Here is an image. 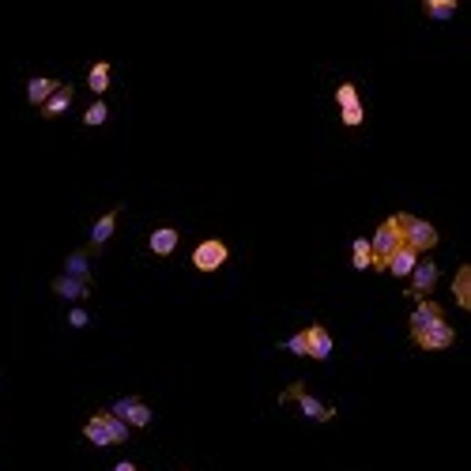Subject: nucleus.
Segmentation results:
<instances>
[{"mask_svg":"<svg viewBox=\"0 0 471 471\" xmlns=\"http://www.w3.org/2000/svg\"><path fill=\"white\" fill-rule=\"evenodd\" d=\"M351 260H355V268L366 271L370 268V238H355V249H351Z\"/></svg>","mask_w":471,"mask_h":471,"instance_id":"21","label":"nucleus"},{"mask_svg":"<svg viewBox=\"0 0 471 471\" xmlns=\"http://www.w3.org/2000/svg\"><path fill=\"white\" fill-rule=\"evenodd\" d=\"M106 117H110V110H106V102H102V98H98V102H95V106H90V110L83 113V125H90V128H98L102 121H106Z\"/></svg>","mask_w":471,"mask_h":471,"instance_id":"22","label":"nucleus"},{"mask_svg":"<svg viewBox=\"0 0 471 471\" xmlns=\"http://www.w3.org/2000/svg\"><path fill=\"white\" fill-rule=\"evenodd\" d=\"M396 222H400L403 245H408V249H415L418 257H423L426 249H434V245H438V230L430 227L426 219H415V215H396Z\"/></svg>","mask_w":471,"mask_h":471,"instance_id":"3","label":"nucleus"},{"mask_svg":"<svg viewBox=\"0 0 471 471\" xmlns=\"http://www.w3.org/2000/svg\"><path fill=\"white\" fill-rule=\"evenodd\" d=\"M87 321H90V317H87L83 309H72V313H68V324H72V328H83Z\"/></svg>","mask_w":471,"mask_h":471,"instance_id":"26","label":"nucleus"},{"mask_svg":"<svg viewBox=\"0 0 471 471\" xmlns=\"http://www.w3.org/2000/svg\"><path fill=\"white\" fill-rule=\"evenodd\" d=\"M87 87L95 90L98 98H102V95H106V90H110V64H106V61H98L95 68H90V76H87Z\"/></svg>","mask_w":471,"mask_h":471,"instance_id":"18","label":"nucleus"},{"mask_svg":"<svg viewBox=\"0 0 471 471\" xmlns=\"http://www.w3.org/2000/svg\"><path fill=\"white\" fill-rule=\"evenodd\" d=\"M336 102H339V110H343V106H355V102H358V90H355V83H339V90H336Z\"/></svg>","mask_w":471,"mask_h":471,"instance_id":"24","label":"nucleus"},{"mask_svg":"<svg viewBox=\"0 0 471 471\" xmlns=\"http://www.w3.org/2000/svg\"><path fill=\"white\" fill-rule=\"evenodd\" d=\"M83 438L90 445H125L128 441V426L117 415L98 411V415H90L87 423H83Z\"/></svg>","mask_w":471,"mask_h":471,"instance_id":"1","label":"nucleus"},{"mask_svg":"<svg viewBox=\"0 0 471 471\" xmlns=\"http://www.w3.org/2000/svg\"><path fill=\"white\" fill-rule=\"evenodd\" d=\"M147 245H151V253H155V257H170V253L177 249V230H174V227H159V230L151 234V242H147Z\"/></svg>","mask_w":471,"mask_h":471,"instance_id":"15","label":"nucleus"},{"mask_svg":"<svg viewBox=\"0 0 471 471\" xmlns=\"http://www.w3.org/2000/svg\"><path fill=\"white\" fill-rule=\"evenodd\" d=\"M53 294L68 298V302H80V298H87V294H90V283L72 279V276H57V279H53Z\"/></svg>","mask_w":471,"mask_h":471,"instance_id":"13","label":"nucleus"},{"mask_svg":"<svg viewBox=\"0 0 471 471\" xmlns=\"http://www.w3.org/2000/svg\"><path fill=\"white\" fill-rule=\"evenodd\" d=\"M366 121V110H362V102H355V106H343V125L347 128H358Z\"/></svg>","mask_w":471,"mask_h":471,"instance_id":"23","label":"nucleus"},{"mask_svg":"<svg viewBox=\"0 0 471 471\" xmlns=\"http://www.w3.org/2000/svg\"><path fill=\"white\" fill-rule=\"evenodd\" d=\"M328 355H332V336H328V328H324V324H309V328H306V358L324 362Z\"/></svg>","mask_w":471,"mask_h":471,"instance_id":"9","label":"nucleus"},{"mask_svg":"<svg viewBox=\"0 0 471 471\" xmlns=\"http://www.w3.org/2000/svg\"><path fill=\"white\" fill-rule=\"evenodd\" d=\"M434 283H438V264L418 257V264L411 271V298H426L430 291H434Z\"/></svg>","mask_w":471,"mask_h":471,"instance_id":"8","label":"nucleus"},{"mask_svg":"<svg viewBox=\"0 0 471 471\" xmlns=\"http://www.w3.org/2000/svg\"><path fill=\"white\" fill-rule=\"evenodd\" d=\"M415 264H418V253H415V249H408V245H400V249L388 257L385 271H392V276H400V279H408L411 271H415Z\"/></svg>","mask_w":471,"mask_h":471,"instance_id":"11","label":"nucleus"},{"mask_svg":"<svg viewBox=\"0 0 471 471\" xmlns=\"http://www.w3.org/2000/svg\"><path fill=\"white\" fill-rule=\"evenodd\" d=\"M452 294H456V302H460L464 309H471V268H467V264L456 271V279H452Z\"/></svg>","mask_w":471,"mask_h":471,"instance_id":"17","label":"nucleus"},{"mask_svg":"<svg viewBox=\"0 0 471 471\" xmlns=\"http://www.w3.org/2000/svg\"><path fill=\"white\" fill-rule=\"evenodd\" d=\"M426 16L430 19H452L456 16V0H426Z\"/></svg>","mask_w":471,"mask_h":471,"instance_id":"20","label":"nucleus"},{"mask_svg":"<svg viewBox=\"0 0 471 471\" xmlns=\"http://www.w3.org/2000/svg\"><path fill=\"white\" fill-rule=\"evenodd\" d=\"M61 90L57 80H46V76H34V80L27 83V98H31V106H46L49 98H53Z\"/></svg>","mask_w":471,"mask_h":471,"instance_id":"12","label":"nucleus"},{"mask_svg":"<svg viewBox=\"0 0 471 471\" xmlns=\"http://www.w3.org/2000/svg\"><path fill=\"white\" fill-rule=\"evenodd\" d=\"M110 415H117L128 430H133V426L143 430V426L151 423V408H147V403H143L140 396H121V400H117L113 408H110Z\"/></svg>","mask_w":471,"mask_h":471,"instance_id":"5","label":"nucleus"},{"mask_svg":"<svg viewBox=\"0 0 471 471\" xmlns=\"http://www.w3.org/2000/svg\"><path fill=\"white\" fill-rule=\"evenodd\" d=\"M113 471H136V464H128V460H121V464H117Z\"/></svg>","mask_w":471,"mask_h":471,"instance_id":"27","label":"nucleus"},{"mask_svg":"<svg viewBox=\"0 0 471 471\" xmlns=\"http://www.w3.org/2000/svg\"><path fill=\"white\" fill-rule=\"evenodd\" d=\"M113 230H117V212H106L95 227H90V249H102V245L113 238Z\"/></svg>","mask_w":471,"mask_h":471,"instance_id":"14","label":"nucleus"},{"mask_svg":"<svg viewBox=\"0 0 471 471\" xmlns=\"http://www.w3.org/2000/svg\"><path fill=\"white\" fill-rule=\"evenodd\" d=\"M400 245H403V234H400V222H396V215H392V219H385L381 227H377V234L370 238V268L385 271L388 257L396 253Z\"/></svg>","mask_w":471,"mask_h":471,"instance_id":"2","label":"nucleus"},{"mask_svg":"<svg viewBox=\"0 0 471 471\" xmlns=\"http://www.w3.org/2000/svg\"><path fill=\"white\" fill-rule=\"evenodd\" d=\"M227 257H230L227 242L207 238V242H200V245L192 249V268H196V271H219L222 264H227Z\"/></svg>","mask_w":471,"mask_h":471,"instance_id":"4","label":"nucleus"},{"mask_svg":"<svg viewBox=\"0 0 471 471\" xmlns=\"http://www.w3.org/2000/svg\"><path fill=\"white\" fill-rule=\"evenodd\" d=\"M411 339H415L418 351H445V347L456 343V328H452L449 321H438V324H430V328L415 332Z\"/></svg>","mask_w":471,"mask_h":471,"instance_id":"6","label":"nucleus"},{"mask_svg":"<svg viewBox=\"0 0 471 471\" xmlns=\"http://www.w3.org/2000/svg\"><path fill=\"white\" fill-rule=\"evenodd\" d=\"M283 400H298V408H302L306 418H313V423H328V418L336 415V408H328V403H321V400H313L302 381H294L291 388H286V392H283Z\"/></svg>","mask_w":471,"mask_h":471,"instance_id":"7","label":"nucleus"},{"mask_svg":"<svg viewBox=\"0 0 471 471\" xmlns=\"http://www.w3.org/2000/svg\"><path fill=\"white\" fill-rule=\"evenodd\" d=\"M72 95H76V90H72L68 83H61V90H57V95H53V98H49L46 106H42V113H46V117H61L64 110L72 106Z\"/></svg>","mask_w":471,"mask_h":471,"instance_id":"16","label":"nucleus"},{"mask_svg":"<svg viewBox=\"0 0 471 471\" xmlns=\"http://www.w3.org/2000/svg\"><path fill=\"white\" fill-rule=\"evenodd\" d=\"M286 351H291V355H306V332H298V336H291V339H286V343H283Z\"/></svg>","mask_w":471,"mask_h":471,"instance_id":"25","label":"nucleus"},{"mask_svg":"<svg viewBox=\"0 0 471 471\" xmlns=\"http://www.w3.org/2000/svg\"><path fill=\"white\" fill-rule=\"evenodd\" d=\"M438 321H445L441 306H438V302H430V298H418V306L411 309L408 328H411V336H415V332H423V328H430V324H438Z\"/></svg>","mask_w":471,"mask_h":471,"instance_id":"10","label":"nucleus"},{"mask_svg":"<svg viewBox=\"0 0 471 471\" xmlns=\"http://www.w3.org/2000/svg\"><path fill=\"white\" fill-rule=\"evenodd\" d=\"M64 276H72V279H90V268H87V253H72L68 260H64Z\"/></svg>","mask_w":471,"mask_h":471,"instance_id":"19","label":"nucleus"}]
</instances>
